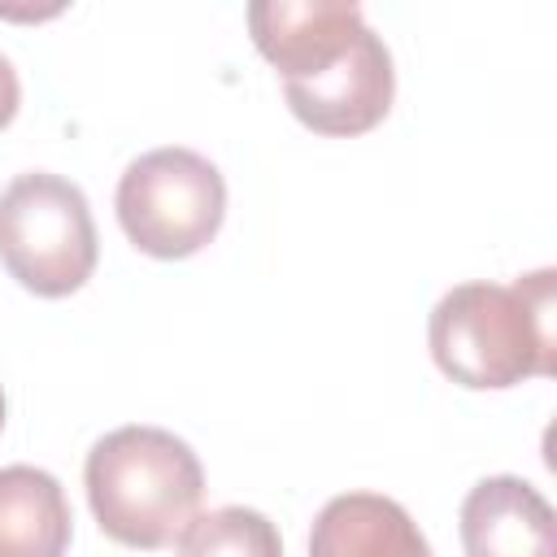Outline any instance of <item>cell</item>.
<instances>
[{"label": "cell", "mask_w": 557, "mask_h": 557, "mask_svg": "<svg viewBox=\"0 0 557 557\" xmlns=\"http://www.w3.org/2000/svg\"><path fill=\"white\" fill-rule=\"evenodd\" d=\"M100 257L91 205L78 183L30 170L0 191V261L35 296H74Z\"/></svg>", "instance_id": "3957f363"}, {"label": "cell", "mask_w": 557, "mask_h": 557, "mask_svg": "<svg viewBox=\"0 0 557 557\" xmlns=\"http://www.w3.org/2000/svg\"><path fill=\"white\" fill-rule=\"evenodd\" d=\"M283 96H287V109L296 113V122L318 135H331V139L366 135L387 117L392 96H396L392 52L366 26L322 74L283 83Z\"/></svg>", "instance_id": "5b68a950"}, {"label": "cell", "mask_w": 557, "mask_h": 557, "mask_svg": "<svg viewBox=\"0 0 557 557\" xmlns=\"http://www.w3.org/2000/svg\"><path fill=\"white\" fill-rule=\"evenodd\" d=\"M248 30L283 83H300L366 30V13L352 0H257L248 4Z\"/></svg>", "instance_id": "8992f818"}, {"label": "cell", "mask_w": 557, "mask_h": 557, "mask_svg": "<svg viewBox=\"0 0 557 557\" xmlns=\"http://www.w3.org/2000/svg\"><path fill=\"white\" fill-rule=\"evenodd\" d=\"M113 205L126 239L139 252L157 261H183L222 231L226 178L209 157L170 144L135 157L122 170Z\"/></svg>", "instance_id": "277c9868"}, {"label": "cell", "mask_w": 557, "mask_h": 557, "mask_svg": "<svg viewBox=\"0 0 557 557\" xmlns=\"http://www.w3.org/2000/svg\"><path fill=\"white\" fill-rule=\"evenodd\" d=\"M553 270L522 274L518 283H457L426 322L435 366L470 387L500 392L522 379L553 374Z\"/></svg>", "instance_id": "6da1fadb"}, {"label": "cell", "mask_w": 557, "mask_h": 557, "mask_svg": "<svg viewBox=\"0 0 557 557\" xmlns=\"http://www.w3.org/2000/svg\"><path fill=\"white\" fill-rule=\"evenodd\" d=\"M17 104H22V83H17L13 61L0 52V131L17 117Z\"/></svg>", "instance_id": "8fae6325"}, {"label": "cell", "mask_w": 557, "mask_h": 557, "mask_svg": "<svg viewBox=\"0 0 557 557\" xmlns=\"http://www.w3.org/2000/svg\"><path fill=\"white\" fill-rule=\"evenodd\" d=\"M70 540L65 487L39 466H0V557H65Z\"/></svg>", "instance_id": "9c48e42d"}, {"label": "cell", "mask_w": 557, "mask_h": 557, "mask_svg": "<svg viewBox=\"0 0 557 557\" xmlns=\"http://www.w3.org/2000/svg\"><path fill=\"white\" fill-rule=\"evenodd\" d=\"M0 426H4V392H0Z\"/></svg>", "instance_id": "7c38bea8"}, {"label": "cell", "mask_w": 557, "mask_h": 557, "mask_svg": "<svg viewBox=\"0 0 557 557\" xmlns=\"http://www.w3.org/2000/svg\"><path fill=\"white\" fill-rule=\"evenodd\" d=\"M87 505L100 531L126 548H170L187 535L205 496V466L165 426H117L83 466Z\"/></svg>", "instance_id": "7a4b0ae2"}, {"label": "cell", "mask_w": 557, "mask_h": 557, "mask_svg": "<svg viewBox=\"0 0 557 557\" xmlns=\"http://www.w3.org/2000/svg\"><path fill=\"white\" fill-rule=\"evenodd\" d=\"M466 557H557V518L540 487L518 474L479 479L461 500Z\"/></svg>", "instance_id": "52a82bcc"}, {"label": "cell", "mask_w": 557, "mask_h": 557, "mask_svg": "<svg viewBox=\"0 0 557 557\" xmlns=\"http://www.w3.org/2000/svg\"><path fill=\"white\" fill-rule=\"evenodd\" d=\"M178 557H283L278 527L248 505H222L196 513L178 540Z\"/></svg>", "instance_id": "30bf717a"}, {"label": "cell", "mask_w": 557, "mask_h": 557, "mask_svg": "<svg viewBox=\"0 0 557 557\" xmlns=\"http://www.w3.org/2000/svg\"><path fill=\"white\" fill-rule=\"evenodd\" d=\"M309 557H435L409 509L379 492L331 496L309 531Z\"/></svg>", "instance_id": "ba28073f"}]
</instances>
